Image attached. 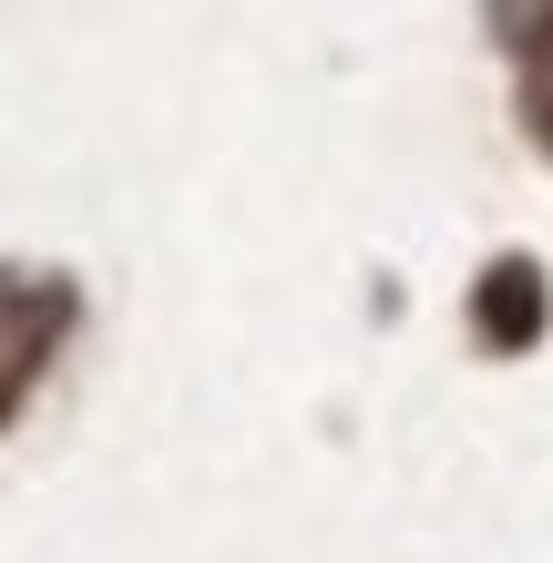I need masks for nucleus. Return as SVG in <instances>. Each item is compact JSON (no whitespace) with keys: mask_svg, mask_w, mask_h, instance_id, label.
<instances>
[{"mask_svg":"<svg viewBox=\"0 0 553 563\" xmlns=\"http://www.w3.org/2000/svg\"><path fill=\"white\" fill-rule=\"evenodd\" d=\"M472 318H482V339H493V349H533V339H543V318H553L543 267H533V256H502V267L472 287Z\"/></svg>","mask_w":553,"mask_h":563,"instance_id":"f257e3e1","label":"nucleus"}]
</instances>
